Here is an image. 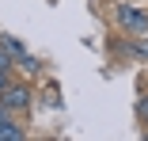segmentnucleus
I'll use <instances>...</instances> for the list:
<instances>
[{
	"label": "nucleus",
	"instance_id": "f257e3e1",
	"mask_svg": "<svg viewBox=\"0 0 148 141\" xmlns=\"http://www.w3.org/2000/svg\"><path fill=\"white\" fill-rule=\"evenodd\" d=\"M114 23L122 27V35L144 38V35H148V8H144V4H118V8H114Z\"/></svg>",
	"mask_w": 148,
	"mask_h": 141
},
{
	"label": "nucleus",
	"instance_id": "7ed1b4c3",
	"mask_svg": "<svg viewBox=\"0 0 148 141\" xmlns=\"http://www.w3.org/2000/svg\"><path fill=\"white\" fill-rule=\"evenodd\" d=\"M0 46H4V53L12 57V65H19L23 73H38V69H42V65H38V57H34V53H27V50H23V42H15L12 35H0Z\"/></svg>",
	"mask_w": 148,
	"mask_h": 141
},
{
	"label": "nucleus",
	"instance_id": "f03ea898",
	"mask_svg": "<svg viewBox=\"0 0 148 141\" xmlns=\"http://www.w3.org/2000/svg\"><path fill=\"white\" fill-rule=\"evenodd\" d=\"M0 107H8L12 115H15V111H27V107H31V88H27L23 80H8L4 92H0Z\"/></svg>",
	"mask_w": 148,
	"mask_h": 141
},
{
	"label": "nucleus",
	"instance_id": "0eeeda50",
	"mask_svg": "<svg viewBox=\"0 0 148 141\" xmlns=\"http://www.w3.org/2000/svg\"><path fill=\"white\" fill-rule=\"evenodd\" d=\"M137 53H140V57H148V35H144V42L137 46Z\"/></svg>",
	"mask_w": 148,
	"mask_h": 141
},
{
	"label": "nucleus",
	"instance_id": "39448f33",
	"mask_svg": "<svg viewBox=\"0 0 148 141\" xmlns=\"http://www.w3.org/2000/svg\"><path fill=\"white\" fill-rule=\"evenodd\" d=\"M8 80H12V57L4 53V46H0V92H4Z\"/></svg>",
	"mask_w": 148,
	"mask_h": 141
},
{
	"label": "nucleus",
	"instance_id": "20e7f679",
	"mask_svg": "<svg viewBox=\"0 0 148 141\" xmlns=\"http://www.w3.org/2000/svg\"><path fill=\"white\" fill-rule=\"evenodd\" d=\"M23 137H27V130L12 118L8 107H0V141H23Z\"/></svg>",
	"mask_w": 148,
	"mask_h": 141
},
{
	"label": "nucleus",
	"instance_id": "6e6552de",
	"mask_svg": "<svg viewBox=\"0 0 148 141\" xmlns=\"http://www.w3.org/2000/svg\"><path fill=\"white\" fill-rule=\"evenodd\" d=\"M144 133H148V130H144Z\"/></svg>",
	"mask_w": 148,
	"mask_h": 141
},
{
	"label": "nucleus",
	"instance_id": "423d86ee",
	"mask_svg": "<svg viewBox=\"0 0 148 141\" xmlns=\"http://www.w3.org/2000/svg\"><path fill=\"white\" fill-rule=\"evenodd\" d=\"M137 115H140V122H144V126H148V95H144V99H140V103H137Z\"/></svg>",
	"mask_w": 148,
	"mask_h": 141
}]
</instances>
